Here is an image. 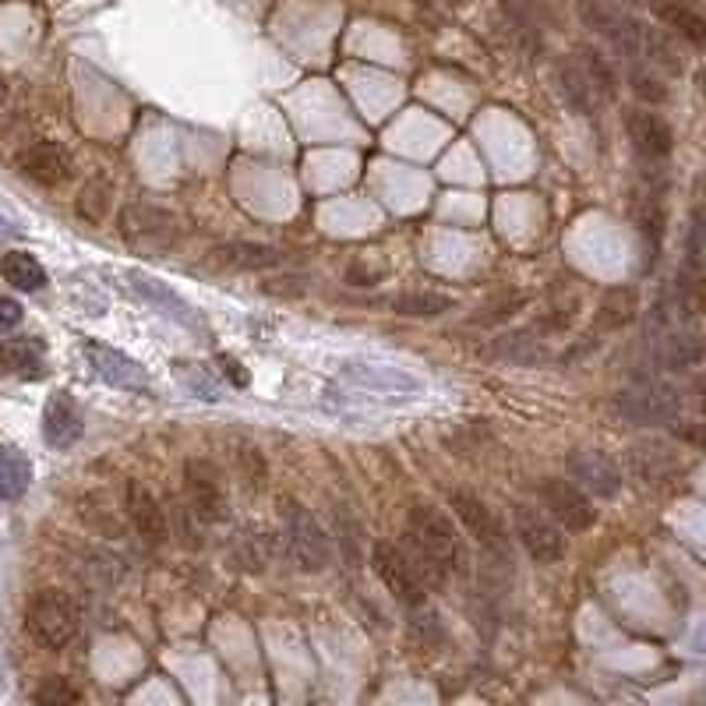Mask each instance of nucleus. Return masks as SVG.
Returning <instances> with one entry per match:
<instances>
[{"mask_svg": "<svg viewBox=\"0 0 706 706\" xmlns=\"http://www.w3.org/2000/svg\"><path fill=\"white\" fill-rule=\"evenodd\" d=\"M19 170L43 188H57L71 177V153L60 142H33L19 153Z\"/></svg>", "mask_w": 706, "mask_h": 706, "instance_id": "obj_13", "label": "nucleus"}, {"mask_svg": "<svg viewBox=\"0 0 706 706\" xmlns=\"http://www.w3.org/2000/svg\"><path fill=\"white\" fill-rule=\"evenodd\" d=\"M85 431V417L79 410L68 393H57L50 396L47 410H43V439H47L50 448H71L74 442L82 439Z\"/></svg>", "mask_w": 706, "mask_h": 706, "instance_id": "obj_17", "label": "nucleus"}, {"mask_svg": "<svg viewBox=\"0 0 706 706\" xmlns=\"http://www.w3.org/2000/svg\"><path fill=\"white\" fill-rule=\"evenodd\" d=\"M22 322V304L14 297H0V333H8Z\"/></svg>", "mask_w": 706, "mask_h": 706, "instance_id": "obj_40", "label": "nucleus"}, {"mask_svg": "<svg viewBox=\"0 0 706 706\" xmlns=\"http://www.w3.org/2000/svg\"><path fill=\"white\" fill-rule=\"evenodd\" d=\"M85 357L93 371L99 374L103 382H110L117 388H128V393H148V374L142 371V364H134L128 354H120L113 347H99V343H88Z\"/></svg>", "mask_w": 706, "mask_h": 706, "instance_id": "obj_14", "label": "nucleus"}, {"mask_svg": "<svg viewBox=\"0 0 706 706\" xmlns=\"http://www.w3.org/2000/svg\"><path fill=\"white\" fill-rule=\"evenodd\" d=\"M629 82H633V93L647 103H665L668 99V88L660 85L657 74L650 71H639V68H629Z\"/></svg>", "mask_w": 706, "mask_h": 706, "instance_id": "obj_36", "label": "nucleus"}, {"mask_svg": "<svg viewBox=\"0 0 706 706\" xmlns=\"http://www.w3.org/2000/svg\"><path fill=\"white\" fill-rule=\"evenodd\" d=\"M8 99V82H4V74H0V103Z\"/></svg>", "mask_w": 706, "mask_h": 706, "instance_id": "obj_42", "label": "nucleus"}, {"mask_svg": "<svg viewBox=\"0 0 706 706\" xmlns=\"http://www.w3.org/2000/svg\"><path fill=\"white\" fill-rule=\"evenodd\" d=\"M79 516L88 523L93 530H99L103 537H124V523L117 519V513L107 505V499L103 494H85V499L79 502Z\"/></svg>", "mask_w": 706, "mask_h": 706, "instance_id": "obj_30", "label": "nucleus"}, {"mask_svg": "<svg viewBox=\"0 0 706 706\" xmlns=\"http://www.w3.org/2000/svg\"><path fill=\"white\" fill-rule=\"evenodd\" d=\"M636 311V294L633 290H611L605 297V304H600V325L605 328H619L633 319Z\"/></svg>", "mask_w": 706, "mask_h": 706, "instance_id": "obj_33", "label": "nucleus"}, {"mask_svg": "<svg viewBox=\"0 0 706 706\" xmlns=\"http://www.w3.org/2000/svg\"><path fill=\"white\" fill-rule=\"evenodd\" d=\"M625 131H629V142H633L636 156L647 159V163H657L671 153L674 145V134L668 128L665 117H657L650 110H633L625 117Z\"/></svg>", "mask_w": 706, "mask_h": 706, "instance_id": "obj_15", "label": "nucleus"}, {"mask_svg": "<svg viewBox=\"0 0 706 706\" xmlns=\"http://www.w3.org/2000/svg\"><path fill=\"white\" fill-rule=\"evenodd\" d=\"M448 4H456V8H463V4H467V0H448Z\"/></svg>", "mask_w": 706, "mask_h": 706, "instance_id": "obj_43", "label": "nucleus"}, {"mask_svg": "<svg viewBox=\"0 0 706 706\" xmlns=\"http://www.w3.org/2000/svg\"><path fill=\"white\" fill-rule=\"evenodd\" d=\"M448 308H453V297L431 294V290H410V294L393 297V311L410 314V319H431V314H442Z\"/></svg>", "mask_w": 706, "mask_h": 706, "instance_id": "obj_28", "label": "nucleus"}, {"mask_svg": "<svg viewBox=\"0 0 706 706\" xmlns=\"http://www.w3.org/2000/svg\"><path fill=\"white\" fill-rule=\"evenodd\" d=\"M25 629L33 639L47 650H64L68 643L79 636V611H74L71 597L60 590H39L28 600Z\"/></svg>", "mask_w": 706, "mask_h": 706, "instance_id": "obj_4", "label": "nucleus"}, {"mask_svg": "<svg viewBox=\"0 0 706 706\" xmlns=\"http://www.w3.org/2000/svg\"><path fill=\"white\" fill-rule=\"evenodd\" d=\"M110 184L107 180H93V184H85L82 199H79V216L88 219V223H103L107 219V208H110Z\"/></svg>", "mask_w": 706, "mask_h": 706, "instance_id": "obj_34", "label": "nucleus"}, {"mask_svg": "<svg viewBox=\"0 0 706 706\" xmlns=\"http://www.w3.org/2000/svg\"><path fill=\"white\" fill-rule=\"evenodd\" d=\"M371 562H374V573L388 587L396 600H403L407 608H424L428 600V579L424 573L417 569V562L410 559L407 548L393 545V540H379L371 551Z\"/></svg>", "mask_w": 706, "mask_h": 706, "instance_id": "obj_5", "label": "nucleus"}, {"mask_svg": "<svg viewBox=\"0 0 706 706\" xmlns=\"http://www.w3.org/2000/svg\"><path fill=\"white\" fill-rule=\"evenodd\" d=\"M540 502H545L548 516L565 530H576V534L590 530L594 519H597V508L587 494H583L576 484H569V480H559V477H551L540 484Z\"/></svg>", "mask_w": 706, "mask_h": 706, "instance_id": "obj_11", "label": "nucleus"}, {"mask_svg": "<svg viewBox=\"0 0 706 706\" xmlns=\"http://www.w3.org/2000/svg\"><path fill=\"white\" fill-rule=\"evenodd\" d=\"M124 505H128V519L131 527L139 530L148 545H159L167 540V513L159 508V502L153 499V491L142 488L139 480H128V491H124Z\"/></svg>", "mask_w": 706, "mask_h": 706, "instance_id": "obj_19", "label": "nucleus"}, {"mask_svg": "<svg viewBox=\"0 0 706 706\" xmlns=\"http://www.w3.org/2000/svg\"><path fill=\"white\" fill-rule=\"evenodd\" d=\"M131 283H134V290H139V294L148 300V304L163 308V314H167V319H173V322H180V325H188V328L199 325V319L191 314V308H188L177 294H170L167 287H163V283L148 279V276H131Z\"/></svg>", "mask_w": 706, "mask_h": 706, "instance_id": "obj_26", "label": "nucleus"}, {"mask_svg": "<svg viewBox=\"0 0 706 706\" xmlns=\"http://www.w3.org/2000/svg\"><path fill=\"white\" fill-rule=\"evenodd\" d=\"M213 262L227 265V268H273L283 262V251L273 244H244V240H237V244L216 248Z\"/></svg>", "mask_w": 706, "mask_h": 706, "instance_id": "obj_23", "label": "nucleus"}, {"mask_svg": "<svg viewBox=\"0 0 706 706\" xmlns=\"http://www.w3.org/2000/svg\"><path fill=\"white\" fill-rule=\"evenodd\" d=\"M685 268H689V279H699L703 276V223H699V213L693 216V230H689Z\"/></svg>", "mask_w": 706, "mask_h": 706, "instance_id": "obj_39", "label": "nucleus"}, {"mask_svg": "<svg viewBox=\"0 0 706 706\" xmlns=\"http://www.w3.org/2000/svg\"><path fill=\"white\" fill-rule=\"evenodd\" d=\"M180 382H184L194 396H202V399H219L223 396V388L219 382L208 374L202 364H180Z\"/></svg>", "mask_w": 706, "mask_h": 706, "instance_id": "obj_35", "label": "nucleus"}, {"mask_svg": "<svg viewBox=\"0 0 706 706\" xmlns=\"http://www.w3.org/2000/svg\"><path fill=\"white\" fill-rule=\"evenodd\" d=\"M219 364H223V368H227V371L234 374V382H237V385H248V374H244V371H240V364H237V360H234V357H223V360H219Z\"/></svg>", "mask_w": 706, "mask_h": 706, "instance_id": "obj_41", "label": "nucleus"}, {"mask_svg": "<svg viewBox=\"0 0 706 706\" xmlns=\"http://www.w3.org/2000/svg\"><path fill=\"white\" fill-rule=\"evenodd\" d=\"M4 227H8V223H4V216H0V234H4Z\"/></svg>", "mask_w": 706, "mask_h": 706, "instance_id": "obj_44", "label": "nucleus"}, {"mask_svg": "<svg viewBox=\"0 0 706 706\" xmlns=\"http://www.w3.org/2000/svg\"><path fill=\"white\" fill-rule=\"evenodd\" d=\"M28 480H33V463L14 445H0V499H22Z\"/></svg>", "mask_w": 706, "mask_h": 706, "instance_id": "obj_25", "label": "nucleus"}, {"mask_svg": "<svg viewBox=\"0 0 706 706\" xmlns=\"http://www.w3.org/2000/svg\"><path fill=\"white\" fill-rule=\"evenodd\" d=\"M505 25L527 53H540L545 43V0H499Z\"/></svg>", "mask_w": 706, "mask_h": 706, "instance_id": "obj_18", "label": "nucleus"}, {"mask_svg": "<svg viewBox=\"0 0 706 706\" xmlns=\"http://www.w3.org/2000/svg\"><path fill=\"white\" fill-rule=\"evenodd\" d=\"M343 379L354 382L357 388H368L374 396H417L420 385L414 374L399 371V368H382V364H347L343 368Z\"/></svg>", "mask_w": 706, "mask_h": 706, "instance_id": "obj_16", "label": "nucleus"}, {"mask_svg": "<svg viewBox=\"0 0 706 706\" xmlns=\"http://www.w3.org/2000/svg\"><path fill=\"white\" fill-rule=\"evenodd\" d=\"M660 19H665L679 36H685L689 43H693V47H703L706 22H703V14L696 8H689V4H682V0H674V4L660 8Z\"/></svg>", "mask_w": 706, "mask_h": 706, "instance_id": "obj_29", "label": "nucleus"}, {"mask_svg": "<svg viewBox=\"0 0 706 706\" xmlns=\"http://www.w3.org/2000/svg\"><path fill=\"white\" fill-rule=\"evenodd\" d=\"M184 488H188V502L194 519L202 523H223L230 513L227 491H223V477L213 463L205 459H191L184 470Z\"/></svg>", "mask_w": 706, "mask_h": 706, "instance_id": "obj_10", "label": "nucleus"}, {"mask_svg": "<svg viewBox=\"0 0 706 706\" xmlns=\"http://www.w3.org/2000/svg\"><path fill=\"white\" fill-rule=\"evenodd\" d=\"M36 703L57 706V703H79V693L68 685V679H47L36 689Z\"/></svg>", "mask_w": 706, "mask_h": 706, "instance_id": "obj_37", "label": "nucleus"}, {"mask_svg": "<svg viewBox=\"0 0 706 706\" xmlns=\"http://www.w3.org/2000/svg\"><path fill=\"white\" fill-rule=\"evenodd\" d=\"M0 276H4L11 287H19L25 294H36V290L47 287V268H43L33 254H25V251L0 254Z\"/></svg>", "mask_w": 706, "mask_h": 706, "instance_id": "obj_24", "label": "nucleus"}, {"mask_svg": "<svg viewBox=\"0 0 706 706\" xmlns=\"http://www.w3.org/2000/svg\"><path fill=\"white\" fill-rule=\"evenodd\" d=\"M448 505H453V513L463 519V527H467L477 545L484 548V554L502 569V573H513V548H508V537L502 530V523L494 519V513L477 499L470 491H453L448 494Z\"/></svg>", "mask_w": 706, "mask_h": 706, "instance_id": "obj_7", "label": "nucleus"}, {"mask_svg": "<svg viewBox=\"0 0 706 706\" xmlns=\"http://www.w3.org/2000/svg\"><path fill=\"white\" fill-rule=\"evenodd\" d=\"M407 545H410V559L417 562V569L428 579V587H434V583H445L448 576H456L463 569L459 537L453 530V523H448L439 508H431V505H414L410 508Z\"/></svg>", "mask_w": 706, "mask_h": 706, "instance_id": "obj_2", "label": "nucleus"}, {"mask_svg": "<svg viewBox=\"0 0 706 706\" xmlns=\"http://www.w3.org/2000/svg\"><path fill=\"white\" fill-rule=\"evenodd\" d=\"M559 79H562V93H565V99H569V107H573L576 113L594 117L600 107H605V99H600V93L594 88V82L587 79V71L579 68L576 57L565 60L562 71H559Z\"/></svg>", "mask_w": 706, "mask_h": 706, "instance_id": "obj_22", "label": "nucleus"}, {"mask_svg": "<svg viewBox=\"0 0 706 706\" xmlns=\"http://www.w3.org/2000/svg\"><path fill=\"white\" fill-rule=\"evenodd\" d=\"M619 414L633 424H668L682 414V396L671 385L639 382L636 388H625L619 396Z\"/></svg>", "mask_w": 706, "mask_h": 706, "instance_id": "obj_8", "label": "nucleus"}, {"mask_svg": "<svg viewBox=\"0 0 706 706\" xmlns=\"http://www.w3.org/2000/svg\"><path fill=\"white\" fill-rule=\"evenodd\" d=\"M629 467H633V474L643 484H665V480H671L682 470V459L665 442H643V445H633V453H629Z\"/></svg>", "mask_w": 706, "mask_h": 706, "instance_id": "obj_21", "label": "nucleus"}, {"mask_svg": "<svg viewBox=\"0 0 706 706\" xmlns=\"http://www.w3.org/2000/svg\"><path fill=\"white\" fill-rule=\"evenodd\" d=\"M579 19L594 36L605 39L619 57L643 60L647 68H660L668 74L682 71L679 53H674L671 39L660 33V28L633 19L629 11L608 4V0H579Z\"/></svg>", "mask_w": 706, "mask_h": 706, "instance_id": "obj_1", "label": "nucleus"}, {"mask_svg": "<svg viewBox=\"0 0 706 706\" xmlns=\"http://www.w3.org/2000/svg\"><path fill=\"white\" fill-rule=\"evenodd\" d=\"M0 368L19 379H43L47 374V347L36 336H14L0 339Z\"/></svg>", "mask_w": 706, "mask_h": 706, "instance_id": "obj_20", "label": "nucleus"}, {"mask_svg": "<svg viewBox=\"0 0 706 706\" xmlns=\"http://www.w3.org/2000/svg\"><path fill=\"white\" fill-rule=\"evenodd\" d=\"M279 519H283V540H287V551L300 573H322L333 562V548H328V537L319 527V519L297 499H279Z\"/></svg>", "mask_w": 706, "mask_h": 706, "instance_id": "obj_3", "label": "nucleus"}, {"mask_svg": "<svg viewBox=\"0 0 706 706\" xmlns=\"http://www.w3.org/2000/svg\"><path fill=\"white\" fill-rule=\"evenodd\" d=\"M565 467L573 474V480H579V488L597 494V499H614V494L622 491L619 463L608 453H600V448H579V453L569 456Z\"/></svg>", "mask_w": 706, "mask_h": 706, "instance_id": "obj_12", "label": "nucleus"}, {"mask_svg": "<svg viewBox=\"0 0 706 706\" xmlns=\"http://www.w3.org/2000/svg\"><path fill=\"white\" fill-rule=\"evenodd\" d=\"M237 463H240V470H244V484L259 491V488H262V477H265V463H262V456H259V448L240 445Z\"/></svg>", "mask_w": 706, "mask_h": 706, "instance_id": "obj_38", "label": "nucleus"}, {"mask_svg": "<svg viewBox=\"0 0 706 706\" xmlns=\"http://www.w3.org/2000/svg\"><path fill=\"white\" fill-rule=\"evenodd\" d=\"M120 237L128 240L134 251H167L177 244L180 227L170 208L153 202H131L120 213Z\"/></svg>", "mask_w": 706, "mask_h": 706, "instance_id": "obj_6", "label": "nucleus"}, {"mask_svg": "<svg viewBox=\"0 0 706 706\" xmlns=\"http://www.w3.org/2000/svg\"><path fill=\"white\" fill-rule=\"evenodd\" d=\"M633 216L639 223L643 240H647V265H654L657 251H660V240H665V208H660V202L650 194V199H639L633 205Z\"/></svg>", "mask_w": 706, "mask_h": 706, "instance_id": "obj_27", "label": "nucleus"}, {"mask_svg": "<svg viewBox=\"0 0 706 706\" xmlns=\"http://www.w3.org/2000/svg\"><path fill=\"white\" fill-rule=\"evenodd\" d=\"M513 523H516L519 545L527 548V554L537 565H554V562L565 559V537L551 523V516L537 513V508H530V505H516Z\"/></svg>", "mask_w": 706, "mask_h": 706, "instance_id": "obj_9", "label": "nucleus"}, {"mask_svg": "<svg viewBox=\"0 0 706 706\" xmlns=\"http://www.w3.org/2000/svg\"><path fill=\"white\" fill-rule=\"evenodd\" d=\"M573 57L579 60V68L587 71V79L594 82V88L600 93V99L608 103V99L614 96V85H619V79H614V68L608 64V57L600 53V50H590V47H579Z\"/></svg>", "mask_w": 706, "mask_h": 706, "instance_id": "obj_31", "label": "nucleus"}, {"mask_svg": "<svg viewBox=\"0 0 706 706\" xmlns=\"http://www.w3.org/2000/svg\"><path fill=\"white\" fill-rule=\"evenodd\" d=\"M494 354L505 357V360H513V364H537V360H545V357H548L545 343H540V339H530L527 333H516V336L499 339V347H494Z\"/></svg>", "mask_w": 706, "mask_h": 706, "instance_id": "obj_32", "label": "nucleus"}]
</instances>
